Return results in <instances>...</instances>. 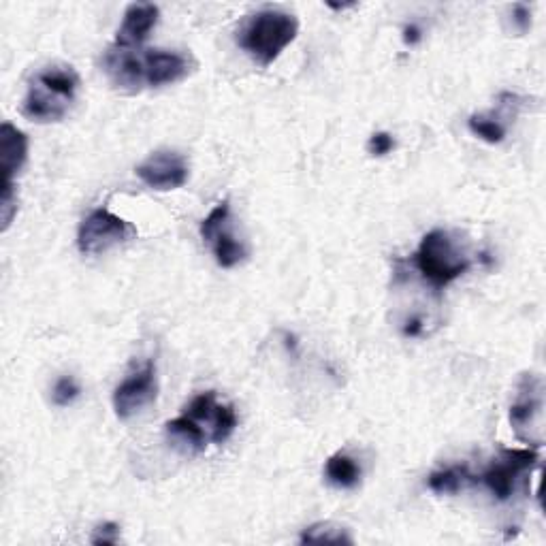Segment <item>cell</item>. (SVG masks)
Segmentation results:
<instances>
[{
	"instance_id": "6",
	"label": "cell",
	"mask_w": 546,
	"mask_h": 546,
	"mask_svg": "<svg viewBox=\"0 0 546 546\" xmlns=\"http://www.w3.org/2000/svg\"><path fill=\"white\" fill-rule=\"evenodd\" d=\"M197 69V60L180 50H139L143 88H163L184 82Z\"/></svg>"
},
{
	"instance_id": "4",
	"label": "cell",
	"mask_w": 546,
	"mask_h": 546,
	"mask_svg": "<svg viewBox=\"0 0 546 546\" xmlns=\"http://www.w3.org/2000/svg\"><path fill=\"white\" fill-rule=\"evenodd\" d=\"M137 237V227L128 220L109 212L107 207L92 210L77 231V248L86 256L103 254Z\"/></svg>"
},
{
	"instance_id": "11",
	"label": "cell",
	"mask_w": 546,
	"mask_h": 546,
	"mask_svg": "<svg viewBox=\"0 0 546 546\" xmlns=\"http://www.w3.org/2000/svg\"><path fill=\"white\" fill-rule=\"evenodd\" d=\"M542 384L536 376H523L519 382V393L515 404L510 406V425L515 429L517 438L523 442H532V436H529V431L532 427H536V423L540 421L542 416ZM536 446V444H534Z\"/></svg>"
},
{
	"instance_id": "10",
	"label": "cell",
	"mask_w": 546,
	"mask_h": 546,
	"mask_svg": "<svg viewBox=\"0 0 546 546\" xmlns=\"http://www.w3.org/2000/svg\"><path fill=\"white\" fill-rule=\"evenodd\" d=\"M137 178L152 190L169 192L182 188L190 178V165L178 150H156L135 169Z\"/></svg>"
},
{
	"instance_id": "17",
	"label": "cell",
	"mask_w": 546,
	"mask_h": 546,
	"mask_svg": "<svg viewBox=\"0 0 546 546\" xmlns=\"http://www.w3.org/2000/svg\"><path fill=\"white\" fill-rule=\"evenodd\" d=\"M299 542L301 544H305V542H310V544H352L355 540H352L346 527L337 525L333 521H320V523L305 527Z\"/></svg>"
},
{
	"instance_id": "5",
	"label": "cell",
	"mask_w": 546,
	"mask_h": 546,
	"mask_svg": "<svg viewBox=\"0 0 546 546\" xmlns=\"http://www.w3.org/2000/svg\"><path fill=\"white\" fill-rule=\"evenodd\" d=\"M201 239L212 248L216 263L222 269H233L246 261L248 250L239 242L231 229V203L224 199L214 210L207 214L199 227Z\"/></svg>"
},
{
	"instance_id": "26",
	"label": "cell",
	"mask_w": 546,
	"mask_h": 546,
	"mask_svg": "<svg viewBox=\"0 0 546 546\" xmlns=\"http://www.w3.org/2000/svg\"><path fill=\"white\" fill-rule=\"evenodd\" d=\"M329 9H335V11H344V9H352V7H357L355 3H350V5H335V3H327Z\"/></svg>"
},
{
	"instance_id": "22",
	"label": "cell",
	"mask_w": 546,
	"mask_h": 546,
	"mask_svg": "<svg viewBox=\"0 0 546 546\" xmlns=\"http://www.w3.org/2000/svg\"><path fill=\"white\" fill-rule=\"evenodd\" d=\"M118 542H120V525L114 521L96 525L94 534L90 538V544H94V546H107V544L111 546V544H118Z\"/></svg>"
},
{
	"instance_id": "8",
	"label": "cell",
	"mask_w": 546,
	"mask_h": 546,
	"mask_svg": "<svg viewBox=\"0 0 546 546\" xmlns=\"http://www.w3.org/2000/svg\"><path fill=\"white\" fill-rule=\"evenodd\" d=\"M158 395L156 363L146 361L133 374H128L114 391V410L120 421H128L152 406Z\"/></svg>"
},
{
	"instance_id": "25",
	"label": "cell",
	"mask_w": 546,
	"mask_h": 546,
	"mask_svg": "<svg viewBox=\"0 0 546 546\" xmlns=\"http://www.w3.org/2000/svg\"><path fill=\"white\" fill-rule=\"evenodd\" d=\"M401 39H404V43H406L408 47L419 45L421 39H423V30H421V26H419V24H406V26H404V37H401Z\"/></svg>"
},
{
	"instance_id": "13",
	"label": "cell",
	"mask_w": 546,
	"mask_h": 546,
	"mask_svg": "<svg viewBox=\"0 0 546 546\" xmlns=\"http://www.w3.org/2000/svg\"><path fill=\"white\" fill-rule=\"evenodd\" d=\"M28 158V137L18 126L5 122L0 126V169L5 182H13L15 175L22 171Z\"/></svg>"
},
{
	"instance_id": "21",
	"label": "cell",
	"mask_w": 546,
	"mask_h": 546,
	"mask_svg": "<svg viewBox=\"0 0 546 546\" xmlns=\"http://www.w3.org/2000/svg\"><path fill=\"white\" fill-rule=\"evenodd\" d=\"M510 24L512 30L517 32V37L527 35V30L532 28V9L525 3H515L510 7Z\"/></svg>"
},
{
	"instance_id": "24",
	"label": "cell",
	"mask_w": 546,
	"mask_h": 546,
	"mask_svg": "<svg viewBox=\"0 0 546 546\" xmlns=\"http://www.w3.org/2000/svg\"><path fill=\"white\" fill-rule=\"evenodd\" d=\"M425 331V320L421 314H412L404 325H401V333L404 337H421Z\"/></svg>"
},
{
	"instance_id": "18",
	"label": "cell",
	"mask_w": 546,
	"mask_h": 546,
	"mask_svg": "<svg viewBox=\"0 0 546 546\" xmlns=\"http://www.w3.org/2000/svg\"><path fill=\"white\" fill-rule=\"evenodd\" d=\"M470 133L478 139H483L485 143H491V146H497L506 139V126L497 120L493 114H474L468 120Z\"/></svg>"
},
{
	"instance_id": "3",
	"label": "cell",
	"mask_w": 546,
	"mask_h": 546,
	"mask_svg": "<svg viewBox=\"0 0 546 546\" xmlns=\"http://www.w3.org/2000/svg\"><path fill=\"white\" fill-rule=\"evenodd\" d=\"M412 265L433 291L440 293L472 267V259L461 250L451 233L433 229L421 239L412 256Z\"/></svg>"
},
{
	"instance_id": "14",
	"label": "cell",
	"mask_w": 546,
	"mask_h": 546,
	"mask_svg": "<svg viewBox=\"0 0 546 546\" xmlns=\"http://www.w3.org/2000/svg\"><path fill=\"white\" fill-rule=\"evenodd\" d=\"M165 433L169 436V440L178 448H182L186 455H199L205 451L207 444H210L207 431L186 414H180L175 416V419H171L165 425Z\"/></svg>"
},
{
	"instance_id": "20",
	"label": "cell",
	"mask_w": 546,
	"mask_h": 546,
	"mask_svg": "<svg viewBox=\"0 0 546 546\" xmlns=\"http://www.w3.org/2000/svg\"><path fill=\"white\" fill-rule=\"evenodd\" d=\"M18 188H15V182H5L3 184V195H0V216H3V231L11 227V222L18 214Z\"/></svg>"
},
{
	"instance_id": "15",
	"label": "cell",
	"mask_w": 546,
	"mask_h": 546,
	"mask_svg": "<svg viewBox=\"0 0 546 546\" xmlns=\"http://www.w3.org/2000/svg\"><path fill=\"white\" fill-rule=\"evenodd\" d=\"M325 476L327 483L337 489H355L361 483V465L355 457L340 451L327 459Z\"/></svg>"
},
{
	"instance_id": "1",
	"label": "cell",
	"mask_w": 546,
	"mask_h": 546,
	"mask_svg": "<svg viewBox=\"0 0 546 546\" xmlns=\"http://www.w3.org/2000/svg\"><path fill=\"white\" fill-rule=\"evenodd\" d=\"M79 90V75L69 64H52L32 79L22 101V116L37 124H56L67 118Z\"/></svg>"
},
{
	"instance_id": "2",
	"label": "cell",
	"mask_w": 546,
	"mask_h": 546,
	"mask_svg": "<svg viewBox=\"0 0 546 546\" xmlns=\"http://www.w3.org/2000/svg\"><path fill=\"white\" fill-rule=\"evenodd\" d=\"M299 35V20L282 9L250 13L237 30V45L261 67L276 62Z\"/></svg>"
},
{
	"instance_id": "7",
	"label": "cell",
	"mask_w": 546,
	"mask_h": 546,
	"mask_svg": "<svg viewBox=\"0 0 546 546\" xmlns=\"http://www.w3.org/2000/svg\"><path fill=\"white\" fill-rule=\"evenodd\" d=\"M538 463L536 448H515V451H502L487 472L478 480L483 483L495 500L508 502L517 491V483L523 474L534 468Z\"/></svg>"
},
{
	"instance_id": "19",
	"label": "cell",
	"mask_w": 546,
	"mask_h": 546,
	"mask_svg": "<svg viewBox=\"0 0 546 546\" xmlns=\"http://www.w3.org/2000/svg\"><path fill=\"white\" fill-rule=\"evenodd\" d=\"M82 395V387H79V382L73 376H60L54 384L52 391V399L58 408H69L73 406L75 401Z\"/></svg>"
},
{
	"instance_id": "9",
	"label": "cell",
	"mask_w": 546,
	"mask_h": 546,
	"mask_svg": "<svg viewBox=\"0 0 546 546\" xmlns=\"http://www.w3.org/2000/svg\"><path fill=\"white\" fill-rule=\"evenodd\" d=\"M182 414L190 416L192 421H197L207 431L212 444L227 442L239 425L235 408L231 404H222V401H218L216 391H205L192 397Z\"/></svg>"
},
{
	"instance_id": "16",
	"label": "cell",
	"mask_w": 546,
	"mask_h": 546,
	"mask_svg": "<svg viewBox=\"0 0 546 546\" xmlns=\"http://www.w3.org/2000/svg\"><path fill=\"white\" fill-rule=\"evenodd\" d=\"M478 483V478L468 470V465H451L438 472H431L427 478V487L438 495H455Z\"/></svg>"
},
{
	"instance_id": "12",
	"label": "cell",
	"mask_w": 546,
	"mask_h": 546,
	"mask_svg": "<svg viewBox=\"0 0 546 546\" xmlns=\"http://www.w3.org/2000/svg\"><path fill=\"white\" fill-rule=\"evenodd\" d=\"M160 9L152 3H133L124 11L122 24L116 35V45L131 47V50H139V47L148 41L152 30L158 24Z\"/></svg>"
},
{
	"instance_id": "23",
	"label": "cell",
	"mask_w": 546,
	"mask_h": 546,
	"mask_svg": "<svg viewBox=\"0 0 546 546\" xmlns=\"http://www.w3.org/2000/svg\"><path fill=\"white\" fill-rule=\"evenodd\" d=\"M393 150H395V139H393L391 133L380 131V133H374L372 137H369V141H367V152L372 154V156H376V158L387 156Z\"/></svg>"
}]
</instances>
